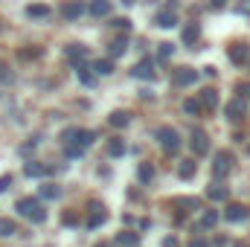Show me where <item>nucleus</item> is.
Wrapping results in <instances>:
<instances>
[{
    "label": "nucleus",
    "mask_w": 250,
    "mask_h": 247,
    "mask_svg": "<svg viewBox=\"0 0 250 247\" xmlns=\"http://www.w3.org/2000/svg\"><path fill=\"white\" fill-rule=\"evenodd\" d=\"M157 143L169 151V154H175L178 148H181V134L175 131V128H169V125H163V128H157Z\"/></svg>",
    "instance_id": "nucleus-2"
},
{
    "label": "nucleus",
    "mask_w": 250,
    "mask_h": 247,
    "mask_svg": "<svg viewBox=\"0 0 250 247\" xmlns=\"http://www.w3.org/2000/svg\"><path fill=\"white\" fill-rule=\"evenodd\" d=\"M108 154H111V157H123V154H125V143H123V140H111Z\"/></svg>",
    "instance_id": "nucleus-27"
},
{
    "label": "nucleus",
    "mask_w": 250,
    "mask_h": 247,
    "mask_svg": "<svg viewBox=\"0 0 250 247\" xmlns=\"http://www.w3.org/2000/svg\"><path fill=\"white\" fill-rule=\"evenodd\" d=\"M15 209H18L23 218H29L32 224H44V221H47V209L41 206L38 198H21V201L15 204Z\"/></svg>",
    "instance_id": "nucleus-1"
},
{
    "label": "nucleus",
    "mask_w": 250,
    "mask_h": 247,
    "mask_svg": "<svg viewBox=\"0 0 250 247\" xmlns=\"http://www.w3.org/2000/svg\"><path fill=\"white\" fill-rule=\"evenodd\" d=\"M93 70H96V73H102V76L114 73V59H99V62H93Z\"/></svg>",
    "instance_id": "nucleus-22"
},
{
    "label": "nucleus",
    "mask_w": 250,
    "mask_h": 247,
    "mask_svg": "<svg viewBox=\"0 0 250 247\" xmlns=\"http://www.w3.org/2000/svg\"><path fill=\"white\" fill-rule=\"evenodd\" d=\"M163 247H178V242H175V239H166V242H163Z\"/></svg>",
    "instance_id": "nucleus-40"
},
{
    "label": "nucleus",
    "mask_w": 250,
    "mask_h": 247,
    "mask_svg": "<svg viewBox=\"0 0 250 247\" xmlns=\"http://www.w3.org/2000/svg\"><path fill=\"white\" fill-rule=\"evenodd\" d=\"M23 175H26V178H44V175H50V166H41V163H26V166H23Z\"/></svg>",
    "instance_id": "nucleus-14"
},
{
    "label": "nucleus",
    "mask_w": 250,
    "mask_h": 247,
    "mask_svg": "<svg viewBox=\"0 0 250 247\" xmlns=\"http://www.w3.org/2000/svg\"><path fill=\"white\" fill-rule=\"evenodd\" d=\"M172 53H175V47H172V44H160V47H157V56H160V59H169Z\"/></svg>",
    "instance_id": "nucleus-32"
},
{
    "label": "nucleus",
    "mask_w": 250,
    "mask_h": 247,
    "mask_svg": "<svg viewBox=\"0 0 250 247\" xmlns=\"http://www.w3.org/2000/svg\"><path fill=\"white\" fill-rule=\"evenodd\" d=\"M64 151H67V157H82L84 148H79V145H64Z\"/></svg>",
    "instance_id": "nucleus-34"
},
{
    "label": "nucleus",
    "mask_w": 250,
    "mask_h": 247,
    "mask_svg": "<svg viewBox=\"0 0 250 247\" xmlns=\"http://www.w3.org/2000/svg\"><path fill=\"white\" fill-rule=\"evenodd\" d=\"M131 73H134V79H143V82H154V76H157V73H154V64L148 62V59H146V62H140Z\"/></svg>",
    "instance_id": "nucleus-7"
},
{
    "label": "nucleus",
    "mask_w": 250,
    "mask_h": 247,
    "mask_svg": "<svg viewBox=\"0 0 250 247\" xmlns=\"http://www.w3.org/2000/svg\"><path fill=\"white\" fill-rule=\"evenodd\" d=\"M15 233H18V224H15L12 218H0V239L15 236Z\"/></svg>",
    "instance_id": "nucleus-21"
},
{
    "label": "nucleus",
    "mask_w": 250,
    "mask_h": 247,
    "mask_svg": "<svg viewBox=\"0 0 250 247\" xmlns=\"http://www.w3.org/2000/svg\"><path fill=\"white\" fill-rule=\"evenodd\" d=\"M64 56H67V62L73 64V67H82V62L87 59V47H82V44H67V47H64Z\"/></svg>",
    "instance_id": "nucleus-3"
},
{
    "label": "nucleus",
    "mask_w": 250,
    "mask_h": 247,
    "mask_svg": "<svg viewBox=\"0 0 250 247\" xmlns=\"http://www.w3.org/2000/svg\"><path fill=\"white\" fill-rule=\"evenodd\" d=\"M215 224H218V212L207 209V212H204V218H201V230H207V227H215Z\"/></svg>",
    "instance_id": "nucleus-25"
},
{
    "label": "nucleus",
    "mask_w": 250,
    "mask_h": 247,
    "mask_svg": "<svg viewBox=\"0 0 250 247\" xmlns=\"http://www.w3.org/2000/svg\"><path fill=\"white\" fill-rule=\"evenodd\" d=\"M227 56H230V62H233V64H245L250 59V50L245 47V44H236V47H230V53H227Z\"/></svg>",
    "instance_id": "nucleus-13"
},
{
    "label": "nucleus",
    "mask_w": 250,
    "mask_h": 247,
    "mask_svg": "<svg viewBox=\"0 0 250 247\" xmlns=\"http://www.w3.org/2000/svg\"><path fill=\"white\" fill-rule=\"evenodd\" d=\"M105 218H108V215H105V209H102V206H93V215L87 218V227H90V230H96Z\"/></svg>",
    "instance_id": "nucleus-20"
},
{
    "label": "nucleus",
    "mask_w": 250,
    "mask_h": 247,
    "mask_svg": "<svg viewBox=\"0 0 250 247\" xmlns=\"http://www.w3.org/2000/svg\"><path fill=\"white\" fill-rule=\"evenodd\" d=\"M87 12L93 18H105V15H111V0H90L87 3Z\"/></svg>",
    "instance_id": "nucleus-9"
},
{
    "label": "nucleus",
    "mask_w": 250,
    "mask_h": 247,
    "mask_svg": "<svg viewBox=\"0 0 250 247\" xmlns=\"http://www.w3.org/2000/svg\"><path fill=\"white\" fill-rule=\"evenodd\" d=\"M224 218H227V221H245V218H248V209H245L242 204H227Z\"/></svg>",
    "instance_id": "nucleus-10"
},
{
    "label": "nucleus",
    "mask_w": 250,
    "mask_h": 247,
    "mask_svg": "<svg viewBox=\"0 0 250 247\" xmlns=\"http://www.w3.org/2000/svg\"><path fill=\"white\" fill-rule=\"evenodd\" d=\"M62 221H64V224H70V227H73V224H76V215H73V212H64V215H62Z\"/></svg>",
    "instance_id": "nucleus-38"
},
{
    "label": "nucleus",
    "mask_w": 250,
    "mask_h": 247,
    "mask_svg": "<svg viewBox=\"0 0 250 247\" xmlns=\"http://www.w3.org/2000/svg\"><path fill=\"white\" fill-rule=\"evenodd\" d=\"M233 247H250V245H245V242H236V245H233Z\"/></svg>",
    "instance_id": "nucleus-42"
},
{
    "label": "nucleus",
    "mask_w": 250,
    "mask_h": 247,
    "mask_svg": "<svg viewBox=\"0 0 250 247\" xmlns=\"http://www.w3.org/2000/svg\"><path fill=\"white\" fill-rule=\"evenodd\" d=\"M26 15L29 18H50V6H44V3H32V6H26Z\"/></svg>",
    "instance_id": "nucleus-17"
},
{
    "label": "nucleus",
    "mask_w": 250,
    "mask_h": 247,
    "mask_svg": "<svg viewBox=\"0 0 250 247\" xmlns=\"http://www.w3.org/2000/svg\"><path fill=\"white\" fill-rule=\"evenodd\" d=\"M9 186H12V175H3V178H0V192H6Z\"/></svg>",
    "instance_id": "nucleus-37"
},
{
    "label": "nucleus",
    "mask_w": 250,
    "mask_h": 247,
    "mask_svg": "<svg viewBox=\"0 0 250 247\" xmlns=\"http://www.w3.org/2000/svg\"><path fill=\"white\" fill-rule=\"evenodd\" d=\"M236 90H239L242 96H250V82H239V84H236Z\"/></svg>",
    "instance_id": "nucleus-36"
},
{
    "label": "nucleus",
    "mask_w": 250,
    "mask_h": 247,
    "mask_svg": "<svg viewBox=\"0 0 250 247\" xmlns=\"http://www.w3.org/2000/svg\"><path fill=\"white\" fill-rule=\"evenodd\" d=\"M108 123L114 125V128H125V125L131 123V114H128V111H114V114L108 117Z\"/></svg>",
    "instance_id": "nucleus-16"
},
{
    "label": "nucleus",
    "mask_w": 250,
    "mask_h": 247,
    "mask_svg": "<svg viewBox=\"0 0 250 247\" xmlns=\"http://www.w3.org/2000/svg\"><path fill=\"white\" fill-rule=\"evenodd\" d=\"M198 35H201V26H198V23H187V26L181 29V41H184L187 47H192V44L198 41Z\"/></svg>",
    "instance_id": "nucleus-11"
},
{
    "label": "nucleus",
    "mask_w": 250,
    "mask_h": 247,
    "mask_svg": "<svg viewBox=\"0 0 250 247\" xmlns=\"http://www.w3.org/2000/svg\"><path fill=\"white\" fill-rule=\"evenodd\" d=\"M184 111L192 114V117H195V114H201V102H198V99H187V102H184Z\"/></svg>",
    "instance_id": "nucleus-31"
},
{
    "label": "nucleus",
    "mask_w": 250,
    "mask_h": 247,
    "mask_svg": "<svg viewBox=\"0 0 250 247\" xmlns=\"http://www.w3.org/2000/svg\"><path fill=\"white\" fill-rule=\"evenodd\" d=\"M224 111H227V120H242V114H245V102H242V99H233Z\"/></svg>",
    "instance_id": "nucleus-15"
},
{
    "label": "nucleus",
    "mask_w": 250,
    "mask_h": 247,
    "mask_svg": "<svg viewBox=\"0 0 250 247\" xmlns=\"http://www.w3.org/2000/svg\"><path fill=\"white\" fill-rule=\"evenodd\" d=\"M12 82V73H9V67L0 62V84H9Z\"/></svg>",
    "instance_id": "nucleus-33"
},
{
    "label": "nucleus",
    "mask_w": 250,
    "mask_h": 247,
    "mask_svg": "<svg viewBox=\"0 0 250 247\" xmlns=\"http://www.w3.org/2000/svg\"><path fill=\"white\" fill-rule=\"evenodd\" d=\"M181 178H195V160H184L181 163Z\"/></svg>",
    "instance_id": "nucleus-30"
},
{
    "label": "nucleus",
    "mask_w": 250,
    "mask_h": 247,
    "mask_svg": "<svg viewBox=\"0 0 250 247\" xmlns=\"http://www.w3.org/2000/svg\"><path fill=\"white\" fill-rule=\"evenodd\" d=\"M192 247H209V245H207L204 239H195V242H192Z\"/></svg>",
    "instance_id": "nucleus-39"
},
{
    "label": "nucleus",
    "mask_w": 250,
    "mask_h": 247,
    "mask_svg": "<svg viewBox=\"0 0 250 247\" xmlns=\"http://www.w3.org/2000/svg\"><path fill=\"white\" fill-rule=\"evenodd\" d=\"M125 50H128V41H125V38H117V41L108 47V56H111V59H120V56H125Z\"/></svg>",
    "instance_id": "nucleus-18"
},
{
    "label": "nucleus",
    "mask_w": 250,
    "mask_h": 247,
    "mask_svg": "<svg viewBox=\"0 0 250 247\" xmlns=\"http://www.w3.org/2000/svg\"><path fill=\"white\" fill-rule=\"evenodd\" d=\"M76 73H79V82H82L84 87H93V84H96V79H93V73H87L84 67H76Z\"/></svg>",
    "instance_id": "nucleus-24"
},
{
    "label": "nucleus",
    "mask_w": 250,
    "mask_h": 247,
    "mask_svg": "<svg viewBox=\"0 0 250 247\" xmlns=\"http://www.w3.org/2000/svg\"><path fill=\"white\" fill-rule=\"evenodd\" d=\"M59 195H62V189H59L56 184H47V186H41V198H47V201H56Z\"/></svg>",
    "instance_id": "nucleus-23"
},
{
    "label": "nucleus",
    "mask_w": 250,
    "mask_h": 247,
    "mask_svg": "<svg viewBox=\"0 0 250 247\" xmlns=\"http://www.w3.org/2000/svg\"><path fill=\"white\" fill-rule=\"evenodd\" d=\"M84 3L82 0H70V3H64L62 6V15H64V21H76V18H82L84 15Z\"/></svg>",
    "instance_id": "nucleus-5"
},
{
    "label": "nucleus",
    "mask_w": 250,
    "mask_h": 247,
    "mask_svg": "<svg viewBox=\"0 0 250 247\" xmlns=\"http://www.w3.org/2000/svg\"><path fill=\"white\" fill-rule=\"evenodd\" d=\"M137 242H140V233H120V236H117V245H123V247L137 245Z\"/></svg>",
    "instance_id": "nucleus-26"
},
{
    "label": "nucleus",
    "mask_w": 250,
    "mask_h": 247,
    "mask_svg": "<svg viewBox=\"0 0 250 247\" xmlns=\"http://www.w3.org/2000/svg\"><path fill=\"white\" fill-rule=\"evenodd\" d=\"M195 79H198V70H192V67H181V70H175V79H172V82H175L178 87H187V84H192Z\"/></svg>",
    "instance_id": "nucleus-8"
},
{
    "label": "nucleus",
    "mask_w": 250,
    "mask_h": 247,
    "mask_svg": "<svg viewBox=\"0 0 250 247\" xmlns=\"http://www.w3.org/2000/svg\"><path fill=\"white\" fill-rule=\"evenodd\" d=\"M192 148H195V154H207L209 151V140H207L204 131H195L192 134Z\"/></svg>",
    "instance_id": "nucleus-12"
},
{
    "label": "nucleus",
    "mask_w": 250,
    "mask_h": 247,
    "mask_svg": "<svg viewBox=\"0 0 250 247\" xmlns=\"http://www.w3.org/2000/svg\"><path fill=\"white\" fill-rule=\"evenodd\" d=\"M151 178H154V166H151V163H143V166H140V181L148 184Z\"/></svg>",
    "instance_id": "nucleus-29"
},
{
    "label": "nucleus",
    "mask_w": 250,
    "mask_h": 247,
    "mask_svg": "<svg viewBox=\"0 0 250 247\" xmlns=\"http://www.w3.org/2000/svg\"><path fill=\"white\" fill-rule=\"evenodd\" d=\"M201 105H207V108H209V111H212V108H215V105H218V93H215V90H212V87H207V90H204V93H201Z\"/></svg>",
    "instance_id": "nucleus-19"
},
{
    "label": "nucleus",
    "mask_w": 250,
    "mask_h": 247,
    "mask_svg": "<svg viewBox=\"0 0 250 247\" xmlns=\"http://www.w3.org/2000/svg\"><path fill=\"white\" fill-rule=\"evenodd\" d=\"M111 26H117V29H128V26H131V21H128V18H117Z\"/></svg>",
    "instance_id": "nucleus-35"
},
{
    "label": "nucleus",
    "mask_w": 250,
    "mask_h": 247,
    "mask_svg": "<svg viewBox=\"0 0 250 247\" xmlns=\"http://www.w3.org/2000/svg\"><path fill=\"white\" fill-rule=\"evenodd\" d=\"M230 169H233V157H230L227 151H218V154H215V163H212V175H215V178H224Z\"/></svg>",
    "instance_id": "nucleus-4"
},
{
    "label": "nucleus",
    "mask_w": 250,
    "mask_h": 247,
    "mask_svg": "<svg viewBox=\"0 0 250 247\" xmlns=\"http://www.w3.org/2000/svg\"><path fill=\"white\" fill-rule=\"evenodd\" d=\"M224 3H227V0H212V6H224Z\"/></svg>",
    "instance_id": "nucleus-41"
},
{
    "label": "nucleus",
    "mask_w": 250,
    "mask_h": 247,
    "mask_svg": "<svg viewBox=\"0 0 250 247\" xmlns=\"http://www.w3.org/2000/svg\"><path fill=\"white\" fill-rule=\"evenodd\" d=\"M207 198L209 201H224L227 198V189L224 186H212V189H207Z\"/></svg>",
    "instance_id": "nucleus-28"
},
{
    "label": "nucleus",
    "mask_w": 250,
    "mask_h": 247,
    "mask_svg": "<svg viewBox=\"0 0 250 247\" xmlns=\"http://www.w3.org/2000/svg\"><path fill=\"white\" fill-rule=\"evenodd\" d=\"M175 23H178V15H175L172 6H169V9H160L157 18H154V26H163V29H172Z\"/></svg>",
    "instance_id": "nucleus-6"
}]
</instances>
